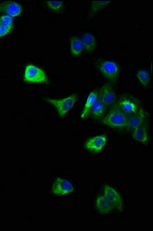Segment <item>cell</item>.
<instances>
[{
	"instance_id": "1",
	"label": "cell",
	"mask_w": 153,
	"mask_h": 231,
	"mask_svg": "<svg viewBox=\"0 0 153 231\" xmlns=\"http://www.w3.org/2000/svg\"><path fill=\"white\" fill-rule=\"evenodd\" d=\"M128 119L126 115L119 110H112L102 120L103 123L111 127L121 128L126 127Z\"/></svg>"
},
{
	"instance_id": "2",
	"label": "cell",
	"mask_w": 153,
	"mask_h": 231,
	"mask_svg": "<svg viewBox=\"0 0 153 231\" xmlns=\"http://www.w3.org/2000/svg\"><path fill=\"white\" fill-rule=\"evenodd\" d=\"M76 98V95L73 94L62 99L46 98L45 100L53 105L56 108L59 116L62 117L73 106Z\"/></svg>"
},
{
	"instance_id": "3",
	"label": "cell",
	"mask_w": 153,
	"mask_h": 231,
	"mask_svg": "<svg viewBox=\"0 0 153 231\" xmlns=\"http://www.w3.org/2000/svg\"><path fill=\"white\" fill-rule=\"evenodd\" d=\"M25 78L27 81L42 82L47 79L44 72L41 69L32 65H28L25 73Z\"/></svg>"
},
{
	"instance_id": "4",
	"label": "cell",
	"mask_w": 153,
	"mask_h": 231,
	"mask_svg": "<svg viewBox=\"0 0 153 231\" xmlns=\"http://www.w3.org/2000/svg\"><path fill=\"white\" fill-rule=\"evenodd\" d=\"M99 69L103 75L109 81L116 80L118 73V68L115 64L110 61H105L99 66Z\"/></svg>"
},
{
	"instance_id": "5",
	"label": "cell",
	"mask_w": 153,
	"mask_h": 231,
	"mask_svg": "<svg viewBox=\"0 0 153 231\" xmlns=\"http://www.w3.org/2000/svg\"><path fill=\"white\" fill-rule=\"evenodd\" d=\"M21 11L20 6L16 2L8 1L0 4V12H4L12 17L19 15Z\"/></svg>"
},
{
	"instance_id": "6",
	"label": "cell",
	"mask_w": 153,
	"mask_h": 231,
	"mask_svg": "<svg viewBox=\"0 0 153 231\" xmlns=\"http://www.w3.org/2000/svg\"><path fill=\"white\" fill-rule=\"evenodd\" d=\"M98 97L105 107L112 104L115 98L114 92L111 87L108 84H106L102 87Z\"/></svg>"
},
{
	"instance_id": "7",
	"label": "cell",
	"mask_w": 153,
	"mask_h": 231,
	"mask_svg": "<svg viewBox=\"0 0 153 231\" xmlns=\"http://www.w3.org/2000/svg\"><path fill=\"white\" fill-rule=\"evenodd\" d=\"M53 189L54 193L56 194H64L71 192L73 187L68 181L58 178L54 183Z\"/></svg>"
},
{
	"instance_id": "8",
	"label": "cell",
	"mask_w": 153,
	"mask_h": 231,
	"mask_svg": "<svg viewBox=\"0 0 153 231\" xmlns=\"http://www.w3.org/2000/svg\"><path fill=\"white\" fill-rule=\"evenodd\" d=\"M106 141L105 136H97L90 139L85 143V147L88 149L98 151L102 149Z\"/></svg>"
},
{
	"instance_id": "9",
	"label": "cell",
	"mask_w": 153,
	"mask_h": 231,
	"mask_svg": "<svg viewBox=\"0 0 153 231\" xmlns=\"http://www.w3.org/2000/svg\"><path fill=\"white\" fill-rule=\"evenodd\" d=\"M145 116L143 110L139 109L128 119L126 127L129 129H134L145 122Z\"/></svg>"
},
{
	"instance_id": "10",
	"label": "cell",
	"mask_w": 153,
	"mask_h": 231,
	"mask_svg": "<svg viewBox=\"0 0 153 231\" xmlns=\"http://www.w3.org/2000/svg\"><path fill=\"white\" fill-rule=\"evenodd\" d=\"M147 128L146 123L145 122L134 129V138L140 142H146L148 138Z\"/></svg>"
},
{
	"instance_id": "11",
	"label": "cell",
	"mask_w": 153,
	"mask_h": 231,
	"mask_svg": "<svg viewBox=\"0 0 153 231\" xmlns=\"http://www.w3.org/2000/svg\"><path fill=\"white\" fill-rule=\"evenodd\" d=\"M98 96L97 93L95 91L91 92L89 94L81 115L82 118H85L88 114L91 108L97 99Z\"/></svg>"
},
{
	"instance_id": "12",
	"label": "cell",
	"mask_w": 153,
	"mask_h": 231,
	"mask_svg": "<svg viewBox=\"0 0 153 231\" xmlns=\"http://www.w3.org/2000/svg\"><path fill=\"white\" fill-rule=\"evenodd\" d=\"M105 106L98 97L90 111L91 114L95 118L101 117L104 112Z\"/></svg>"
},
{
	"instance_id": "13",
	"label": "cell",
	"mask_w": 153,
	"mask_h": 231,
	"mask_svg": "<svg viewBox=\"0 0 153 231\" xmlns=\"http://www.w3.org/2000/svg\"><path fill=\"white\" fill-rule=\"evenodd\" d=\"M83 47L87 51L93 50L95 46L96 42L93 36L90 33H86L83 36L81 40Z\"/></svg>"
},
{
	"instance_id": "14",
	"label": "cell",
	"mask_w": 153,
	"mask_h": 231,
	"mask_svg": "<svg viewBox=\"0 0 153 231\" xmlns=\"http://www.w3.org/2000/svg\"><path fill=\"white\" fill-rule=\"evenodd\" d=\"M71 46L72 53L76 55L80 54L83 47L81 40L76 37H74L71 38Z\"/></svg>"
},
{
	"instance_id": "15",
	"label": "cell",
	"mask_w": 153,
	"mask_h": 231,
	"mask_svg": "<svg viewBox=\"0 0 153 231\" xmlns=\"http://www.w3.org/2000/svg\"><path fill=\"white\" fill-rule=\"evenodd\" d=\"M119 105L122 110L125 112L134 113L136 112V105L130 101L127 100H122L120 103Z\"/></svg>"
},
{
	"instance_id": "16",
	"label": "cell",
	"mask_w": 153,
	"mask_h": 231,
	"mask_svg": "<svg viewBox=\"0 0 153 231\" xmlns=\"http://www.w3.org/2000/svg\"><path fill=\"white\" fill-rule=\"evenodd\" d=\"M137 77L143 85L146 86L148 84L150 79L149 76L146 71L143 70L139 71L137 74Z\"/></svg>"
},
{
	"instance_id": "17",
	"label": "cell",
	"mask_w": 153,
	"mask_h": 231,
	"mask_svg": "<svg viewBox=\"0 0 153 231\" xmlns=\"http://www.w3.org/2000/svg\"><path fill=\"white\" fill-rule=\"evenodd\" d=\"M12 23V18L9 15H3L0 17V25L13 27Z\"/></svg>"
},
{
	"instance_id": "18",
	"label": "cell",
	"mask_w": 153,
	"mask_h": 231,
	"mask_svg": "<svg viewBox=\"0 0 153 231\" xmlns=\"http://www.w3.org/2000/svg\"><path fill=\"white\" fill-rule=\"evenodd\" d=\"M47 4L50 9L55 10H59L62 6V2L59 1H48Z\"/></svg>"
},
{
	"instance_id": "19",
	"label": "cell",
	"mask_w": 153,
	"mask_h": 231,
	"mask_svg": "<svg viewBox=\"0 0 153 231\" xmlns=\"http://www.w3.org/2000/svg\"><path fill=\"white\" fill-rule=\"evenodd\" d=\"M92 7V10L95 12L110 2L108 1H94Z\"/></svg>"
},
{
	"instance_id": "20",
	"label": "cell",
	"mask_w": 153,
	"mask_h": 231,
	"mask_svg": "<svg viewBox=\"0 0 153 231\" xmlns=\"http://www.w3.org/2000/svg\"><path fill=\"white\" fill-rule=\"evenodd\" d=\"M12 28V27L0 25V37L4 36L8 34L10 32Z\"/></svg>"
}]
</instances>
